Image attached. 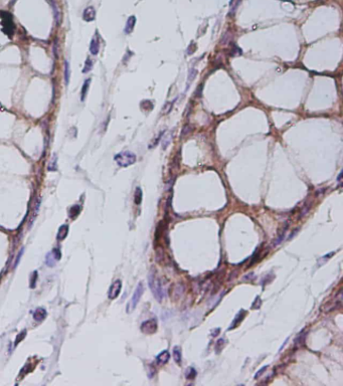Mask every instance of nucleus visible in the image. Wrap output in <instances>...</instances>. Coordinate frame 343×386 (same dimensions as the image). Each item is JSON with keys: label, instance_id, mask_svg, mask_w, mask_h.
<instances>
[{"label": "nucleus", "instance_id": "obj_1", "mask_svg": "<svg viewBox=\"0 0 343 386\" xmlns=\"http://www.w3.org/2000/svg\"><path fill=\"white\" fill-rule=\"evenodd\" d=\"M148 285H149L150 290L152 291V293L155 297V299L159 302L164 299L165 296V292H164V288H163L161 281L159 280V278H157V275L153 272L149 274V277H148Z\"/></svg>", "mask_w": 343, "mask_h": 386}, {"label": "nucleus", "instance_id": "obj_2", "mask_svg": "<svg viewBox=\"0 0 343 386\" xmlns=\"http://www.w3.org/2000/svg\"><path fill=\"white\" fill-rule=\"evenodd\" d=\"M115 161L120 167H128L136 162V155L130 151H124L115 156Z\"/></svg>", "mask_w": 343, "mask_h": 386}, {"label": "nucleus", "instance_id": "obj_3", "mask_svg": "<svg viewBox=\"0 0 343 386\" xmlns=\"http://www.w3.org/2000/svg\"><path fill=\"white\" fill-rule=\"evenodd\" d=\"M143 293H144V285H143L142 283H139L137 285L136 290L134 291V294H133V296H132L131 300L129 301V303L127 305V309H126V311H127L128 314H130L131 312H133V311L136 309V307L138 305V303H139V301L141 299V297H142Z\"/></svg>", "mask_w": 343, "mask_h": 386}, {"label": "nucleus", "instance_id": "obj_4", "mask_svg": "<svg viewBox=\"0 0 343 386\" xmlns=\"http://www.w3.org/2000/svg\"><path fill=\"white\" fill-rule=\"evenodd\" d=\"M0 15H1V18H2L3 30H4V32L7 34V35L11 36L14 31V24H13V21H12L11 14L7 13V12H2Z\"/></svg>", "mask_w": 343, "mask_h": 386}, {"label": "nucleus", "instance_id": "obj_5", "mask_svg": "<svg viewBox=\"0 0 343 386\" xmlns=\"http://www.w3.org/2000/svg\"><path fill=\"white\" fill-rule=\"evenodd\" d=\"M141 331L145 334H154L156 333V331L158 330V323H157L156 319H149L144 321L141 324Z\"/></svg>", "mask_w": 343, "mask_h": 386}, {"label": "nucleus", "instance_id": "obj_6", "mask_svg": "<svg viewBox=\"0 0 343 386\" xmlns=\"http://www.w3.org/2000/svg\"><path fill=\"white\" fill-rule=\"evenodd\" d=\"M121 290H122V282L120 280H116L109 289V293H108L109 299L115 300L116 298H118V296L121 293Z\"/></svg>", "mask_w": 343, "mask_h": 386}, {"label": "nucleus", "instance_id": "obj_7", "mask_svg": "<svg viewBox=\"0 0 343 386\" xmlns=\"http://www.w3.org/2000/svg\"><path fill=\"white\" fill-rule=\"evenodd\" d=\"M59 259H61V252L58 250V249H55L52 252L48 253V256H46V265L48 266H53L56 260H58Z\"/></svg>", "mask_w": 343, "mask_h": 386}, {"label": "nucleus", "instance_id": "obj_8", "mask_svg": "<svg viewBox=\"0 0 343 386\" xmlns=\"http://www.w3.org/2000/svg\"><path fill=\"white\" fill-rule=\"evenodd\" d=\"M100 51V39L98 34H95V36L93 37L90 43V52L93 55H97Z\"/></svg>", "mask_w": 343, "mask_h": 386}, {"label": "nucleus", "instance_id": "obj_9", "mask_svg": "<svg viewBox=\"0 0 343 386\" xmlns=\"http://www.w3.org/2000/svg\"><path fill=\"white\" fill-rule=\"evenodd\" d=\"M170 359V354L167 350H163L162 352H160L156 357V363L158 365H164Z\"/></svg>", "mask_w": 343, "mask_h": 386}, {"label": "nucleus", "instance_id": "obj_10", "mask_svg": "<svg viewBox=\"0 0 343 386\" xmlns=\"http://www.w3.org/2000/svg\"><path fill=\"white\" fill-rule=\"evenodd\" d=\"M95 16H96V11H95V9H94L93 6H89V7H87L84 10L83 17H84L85 20L88 21V22L93 21L94 19H95Z\"/></svg>", "mask_w": 343, "mask_h": 386}, {"label": "nucleus", "instance_id": "obj_11", "mask_svg": "<svg viewBox=\"0 0 343 386\" xmlns=\"http://www.w3.org/2000/svg\"><path fill=\"white\" fill-rule=\"evenodd\" d=\"M46 314L48 313H46V311L43 308H38L33 313V319L35 320L36 322H42L45 319Z\"/></svg>", "mask_w": 343, "mask_h": 386}, {"label": "nucleus", "instance_id": "obj_12", "mask_svg": "<svg viewBox=\"0 0 343 386\" xmlns=\"http://www.w3.org/2000/svg\"><path fill=\"white\" fill-rule=\"evenodd\" d=\"M135 23H136V17L134 15H132L128 18L127 22H126V26H125V33H131L133 31L134 27H135Z\"/></svg>", "mask_w": 343, "mask_h": 386}, {"label": "nucleus", "instance_id": "obj_13", "mask_svg": "<svg viewBox=\"0 0 343 386\" xmlns=\"http://www.w3.org/2000/svg\"><path fill=\"white\" fill-rule=\"evenodd\" d=\"M68 232V225H67V224L62 225V226L58 228V234H56V238H58V240H64L65 238L67 237Z\"/></svg>", "mask_w": 343, "mask_h": 386}, {"label": "nucleus", "instance_id": "obj_14", "mask_svg": "<svg viewBox=\"0 0 343 386\" xmlns=\"http://www.w3.org/2000/svg\"><path fill=\"white\" fill-rule=\"evenodd\" d=\"M90 84H91V78H87V80L85 81V83L83 84V87H82V91H81V101L82 102H84L85 100H86L88 91H89V87H90Z\"/></svg>", "mask_w": 343, "mask_h": 386}, {"label": "nucleus", "instance_id": "obj_15", "mask_svg": "<svg viewBox=\"0 0 343 386\" xmlns=\"http://www.w3.org/2000/svg\"><path fill=\"white\" fill-rule=\"evenodd\" d=\"M173 359L178 365L181 364V360H182V356H181V350L178 346H176L173 348Z\"/></svg>", "mask_w": 343, "mask_h": 386}, {"label": "nucleus", "instance_id": "obj_16", "mask_svg": "<svg viewBox=\"0 0 343 386\" xmlns=\"http://www.w3.org/2000/svg\"><path fill=\"white\" fill-rule=\"evenodd\" d=\"M70 78H71L70 64H68V61H65V84H68V83H70Z\"/></svg>", "mask_w": 343, "mask_h": 386}, {"label": "nucleus", "instance_id": "obj_17", "mask_svg": "<svg viewBox=\"0 0 343 386\" xmlns=\"http://www.w3.org/2000/svg\"><path fill=\"white\" fill-rule=\"evenodd\" d=\"M244 317H245V312H244V311H241V313L238 314V315H237V317H235V319L234 320V323H232V325L228 328V330H231V329H234V328L237 327V326L241 323V320L244 319Z\"/></svg>", "mask_w": 343, "mask_h": 386}, {"label": "nucleus", "instance_id": "obj_18", "mask_svg": "<svg viewBox=\"0 0 343 386\" xmlns=\"http://www.w3.org/2000/svg\"><path fill=\"white\" fill-rule=\"evenodd\" d=\"M134 200L136 204H140L141 201H142V190L141 188L137 187L136 191H135V195H134Z\"/></svg>", "mask_w": 343, "mask_h": 386}, {"label": "nucleus", "instance_id": "obj_19", "mask_svg": "<svg viewBox=\"0 0 343 386\" xmlns=\"http://www.w3.org/2000/svg\"><path fill=\"white\" fill-rule=\"evenodd\" d=\"M81 212V207L78 205H75L72 207V209L70 210V216L71 218H75L77 216L80 214Z\"/></svg>", "mask_w": 343, "mask_h": 386}, {"label": "nucleus", "instance_id": "obj_20", "mask_svg": "<svg viewBox=\"0 0 343 386\" xmlns=\"http://www.w3.org/2000/svg\"><path fill=\"white\" fill-rule=\"evenodd\" d=\"M92 68H93V61L91 58H87L86 62H85V67L83 68V73L84 74L89 73V71L92 70Z\"/></svg>", "mask_w": 343, "mask_h": 386}, {"label": "nucleus", "instance_id": "obj_21", "mask_svg": "<svg viewBox=\"0 0 343 386\" xmlns=\"http://www.w3.org/2000/svg\"><path fill=\"white\" fill-rule=\"evenodd\" d=\"M195 376H196L195 369L192 368V367L187 369V372H186V378L187 379H193L194 377H195Z\"/></svg>", "mask_w": 343, "mask_h": 386}, {"label": "nucleus", "instance_id": "obj_22", "mask_svg": "<svg viewBox=\"0 0 343 386\" xmlns=\"http://www.w3.org/2000/svg\"><path fill=\"white\" fill-rule=\"evenodd\" d=\"M196 74H197V71H196V70H194V68H192V70H190V71H189V74H188V78H187L188 84L191 83V81H192L194 80V78H195Z\"/></svg>", "mask_w": 343, "mask_h": 386}, {"label": "nucleus", "instance_id": "obj_23", "mask_svg": "<svg viewBox=\"0 0 343 386\" xmlns=\"http://www.w3.org/2000/svg\"><path fill=\"white\" fill-rule=\"evenodd\" d=\"M268 367H269L268 365H266V366H264V367H262V368H261V369L259 370V371H258V372L256 373V375H255V376H254V378H255V379H258V378H259V377H260V376H261V375H262V374H263V373L266 371V369H268Z\"/></svg>", "mask_w": 343, "mask_h": 386}, {"label": "nucleus", "instance_id": "obj_24", "mask_svg": "<svg viewBox=\"0 0 343 386\" xmlns=\"http://www.w3.org/2000/svg\"><path fill=\"white\" fill-rule=\"evenodd\" d=\"M25 334H26V332H25V331H23L22 333H20V334H19V336H18V337H17L18 339H16V341H15V343H14L15 346H16V345H17L18 343H19V342H20L21 340H22L23 337L25 336Z\"/></svg>", "mask_w": 343, "mask_h": 386}, {"label": "nucleus", "instance_id": "obj_25", "mask_svg": "<svg viewBox=\"0 0 343 386\" xmlns=\"http://www.w3.org/2000/svg\"><path fill=\"white\" fill-rule=\"evenodd\" d=\"M341 178H342V172H340V173H339L338 178H337V181L339 182V184H341Z\"/></svg>", "mask_w": 343, "mask_h": 386}]
</instances>
